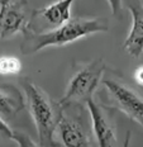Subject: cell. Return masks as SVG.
I'll use <instances>...</instances> for the list:
<instances>
[{
  "label": "cell",
  "instance_id": "cell-3",
  "mask_svg": "<svg viewBox=\"0 0 143 147\" xmlns=\"http://www.w3.org/2000/svg\"><path fill=\"white\" fill-rule=\"evenodd\" d=\"M105 71V62L101 59L93 60L87 63H81L74 70L68 81L65 95L60 100V105H81L93 98V94L98 89Z\"/></svg>",
  "mask_w": 143,
  "mask_h": 147
},
{
  "label": "cell",
  "instance_id": "cell-15",
  "mask_svg": "<svg viewBox=\"0 0 143 147\" xmlns=\"http://www.w3.org/2000/svg\"><path fill=\"white\" fill-rule=\"evenodd\" d=\"M134 80L143 86V66H139L134 71Z\"/></svg>",
  "mask_w": 143,
  "mask_h": 147
},
{
  "label": "cell",
  "instance_id": "cell-1",
  "mask_svg": "<svg viewBox=\"0 0 143 147\" xmlns=\"http://www.w3.org/2000/svg\"><path fill=\"white\" fill-rule=\"evenodd\" d=\"M108 30V19L90 17L71 18L67 23L60 26L58 28L44 33H36L26 28L23 30V43L20 51L23 55H33L44 48L61 47L90 34Z\"/></svg>",
  "mask_w": 143,
  "mask_h": 147
},
{
  "label": "cell",
  "instance_id": "cell-4",
  "mask_svg": "<svg viewBox=\"0 0 143 147\" xmlns=\"http://www.w3.org/2000/svg\"><path fill=\"white\" fill-rule=\"evenodd\" d=\"M103 84L106 90L109 105L123 112L130 121L143 128V98L118 79L105 78Z\"/></svg>",
  "mask_w": 143,
  "mask_h": 147
},
{
  "label": "cell",
  "instance_id": "cell-10",
  "mask_svg": "<svg viewBox=\"0 0 143 147\" xmlns=\"http://www.w3.org/2000/svg\"><path fill=\"white\" fill-rule=\"evenodd\" d=\"M26 107V100L20 90L14 85H0V117L13 119Z\"/></svg>",
  "mask_w": 143,
  "mask_h": 147
},
{
  "label": "cell",
  "instance_id": "cell-13",
  "mask_svg": "<svg viewBox=\"0 0 143 147\" xmlns=\"http://www.w3.org/2000/svg\"><path fill=\"white\" fill-rule=\"evenodd\" d=\"M11 136H13V131L7 124V122L0 117V138L11 140Z\"/></svg>",
  "mask_w": 143,
  "mask_h": 147
},
{
  "label": "cell",
  "instance_id": "cell-2",
  "mask_svg": "<svg viewBox=\"0 0 143 147\" xmlns=\"http://www.w3.org/2000/svg\"><path fill=\"white\" fill-rule=\"evenodd\" d=\"M24 91L26 104L28 105L41 147H58L56 140V128L62 114V107L58 102L51 99L50 95L34 84L29 78L19 80Z\"/></svg>",
  "mask_w": 143,
  "mask_h": 147
},
{
  "label": "cell",
  "instance_id": "cell-9",
  "mask_svg": "<svg viewBox=\"0 0 143 147\" xmlns=\"http://www.w3.org/2000/svg\"><path fill=\"white\" fill-rule=\"evenodd\" d=\"M132 15V27L123 45V50L133 59L143 53V8L128 7Z\"/></svg>",
  "mask_w": 143,
  "mask_h": 147
},
{
  "label": "cell",
  "instance_id": "cell-17",
  "mask_svg": "<svg viewBox=\"0 0 143 147\" xmlns=\"http://www.w3.org/2000/svg\"><path fill=\"white\" fill-rule=\"evenodd\" d=\"M139 3H141V8H143V0H138Z\"/></svg>",
  "mask_w": 143,
  "mask_h": 147
},
{
  "label": "cell",
  "instance_id": "cell-16",
  "mask_svg": "<svg viewBox=\"0 0 143 147\" xmlns=\"http://www.w3.org/2000/svg\"><path fill=\"white\" fill-rule=\"evenodd\" d=\"M129 143H130V132L128 131V132H127V136H126V140H124L123 147H129Z\"/></svg>",
  "mask_w": 143,
  "mask_h": 147
},
{
  "label": "cell",
  "instance_id": "cell-14",
  "mask_svg": "<svg viewBox=\"0 0 143 147\" xmlns=\"http://www.w3.org/2000/svg\"><path fill=\"white\" fill-rule=\"evenodd\" d=\"M109 7L111 9V13L115 17H120L122 15V9H123V0H106Z\"/></svg>",
  "mask_w": 143,
  "mask_h": 147
},
{
  "label": "cell",
  "instance_id": "cell-8",
  "mask_svg": "<svg viewBox=\"0 0 143 147\" xmlns=\"http://www.w3.org/2000/svg\"><path fill=\"white\" fill-rule=\"evenodd\" d=\"M27 0H0V38L7 39L22 32L28 26Z\"/></svg>",
  "mask_w": 143,
  "mask_h": 147
},
{
  "label": "cell",
  "instance_id": "cell-11",
  "mask_svg": "<svg viewBox=\"0 0 143 147\" xmlns=\"http://www.w3.org/2000/svg\"><path fill=\"white\" fill-rule=\"evenodd\" d=\"M22 71V63L14 56H0V75H17Z\"/></svg>",
  "mask_w": 143,
  "mask_h": 147
},
{
  "label": "cell",
  "instance_id": "cell-5",
  "mask_svg": "<svg viewBox=\"0 0 143 147\" xmlns=\"http://www.w3.org/2000/svg\"><path fill=\"white\" fill-rule=\"evenodd\" d=\"M81 105H68L62 108L56 128L58 147H91L90 136L80 114Z\"/></svg>",
  "mask_w": 143,
  "mask_h": 147
},
{
  "label": "cell",
  "instance_id": "cell-6",
  "mask_svg": "<svg viewBox=\"0 0 143 147\" xmlns=\"http://www.w3.org/2000/svg\"><path fill=\"white\" fill-rule=\"evenodd\" d=\"M75 0H57L30 15L27 28L36 33H44L58 28L71 19V7Z\"/></svg>",
  "mask_w": 143,
  "mask_h": 147
},
{
  "label": "cell",
  "instance_id": "cell-7",
  "mask_svg": "<svg viewBox=\"0 0 143 147\" xmlns=\"http://www.w3.org/2000/svg\"><path fill=\"white\" fill-rule=\"evenodd\" d=\"M86 107L89 109L93 131L99 147H117L118 141L113 115L114 109H110V107L95 102L94 98H90L87 100Z\"/></svg>",
  "mask_w": 143,
  "mask_h": 147
},
{
  "label": "cell",
  "instance_id": "cell-12",
  "mask_svg": "<svg viewBox=\"0 0 143 147\" xmlns=\"http://www.w3.org/2000/svg\"><path fill=\"white\" fill-rule=\"evenodd\" d=\"M11 140L18 143V147H41L34 142L27 133L19 132V131H13Z\"/></svg>",
  "mask_w": 143,
  "mask_h": 147
}]
</instances>
